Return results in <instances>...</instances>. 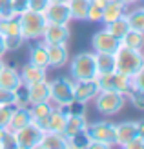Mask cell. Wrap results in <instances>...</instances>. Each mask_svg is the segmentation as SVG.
<instances>
[{"label": "cell", "instance_id": "obj_33", "mask_svg": "<svg viewBox=\"0 0 144 149\" xmlns=\"http://www.w3.org/2000/svg\"><path fill=\"white\" fill-rule=\"evenodd\" d=\"M9 147L17 149V142H15V133L6 127L0 135V149H9Z\"/></svg>", "mask_w": 144, "mask_h": 149}, {"label": "cell", "instance_id": "obj_28", "mask_svg": "<svg viewBox=\"0 0 144 149\" xmlns=\"http://www.w3.org/2000/svg\"><path fill=\"white\" fill-rule=\"evenodd\" d=\"M120 42V46H124V47H131V49H142L144 46V33L140 31H133V29H130L122 38L119 40Z\"/></svg>", "mask_w": 144, "mask_h": 149}, {"label": "cell", "instance_id": "obj_23", "mask_svg": "<svg viewBox=\"0 0 144 149\" xmlns=\"http://www.w3.org/2000/svg\"><path fill=\"white\" fill-rule=\"evenodd\" d=\"M97 77L115 71V53H95Z\"/></svg>", "mask_w": 144, "mask_h": 149}, {"label": "cell", "instance_id": "obj_35", "mask_svg": "<svg viewBox=\"0 0 144 149\" xmlns=\"http://www.w3.org/2000/svg\"><path fill=\"white\" fill-rule=\"evenodd\" d=\"M13 17H18L15 7H13V2L11 0H0V20L13 18Z\"/></svg>", "mask_w": 144, "mask_h": 149}, {"label": "cell", "instance_id": "obj_45", "mask_svg": "<svg viewBox=\"0 0 144 149\" xmlns=\"http://www.w3.org/2000/svg\"><path fill=\"white\" fill-rule=\"evenodd\" d=\"M51 2H67V0H51Z\"/></svg>", "mask_w": 144, "mask_h": 149}, {"label": "cell", "instance_id": "obj_42", "mask_svg": "<svg viewBox=\"0 0 144 149\" xmlns=\"http://www.w3.org/2000/svg\"><path fill=\"white\" fill-rule=\"evenodd\" d=\"M6 53H7V49H6V44H4V36L0 35V58H4Z\"/></svg>", "mask_w": 144, "mask_h": 149}, {"label": "cell", "instance_id": "obj_14", "mask_svg": "<svg viewBox=\"0 0 144 149\" xmlns=\"http://www.w3.org/2000/svg\"><path fill=\"white\" fill-rule=\"evenodd\" d=\"M48 49V64L53 69H60L70 62V49L67 44H46Z\"/></svg>", "mask_w": 144, "mask_h": 149}, {"label": "cell", "instance_id": "obj_34", "mask_svg": "<svg viewBox=\"0 0 144 149\" xmlns=\"http://www.w3.org/2000/svg\"><path fill=\"white\" fill-rule=\"evenodd\" d=\"M24 38L22 35H11V36H4V44H6V49L7 51H17L24 46Z\"/></svg>", "mask_w": 144, "mask_h": 149}, {"label": "cell", "instance_id": "obj_11", "mask_svg": "<svg viewBox=\"0 0 144 149\" xmlns=\"http://www.w3.org/2000/svg\"><path fill=\"white\" fill-rule=\"evenodd\" d=\"M71 38L70 24H46L42 33L44 44H67Z\"/></svg>", "mask_w": 144, "mask_h": 149}, {"label": "cell", "instance_id": "obj_39", "mask_svg": "<svg viewBox=\"0 0 144 149\" xmlns=\"http://www.w3.org/2000/svg\"><path fill=\"white\" fill-rule=\"evenodd\" d=\"M89 22H100L102 20V7H98L95 4H89V9H88V18Z\"/></svg>", "mask_w": 144, "mask_h": 149}, {"label": "cell", "instance_id": "obj_15", "mask_svg": "<svg viewBox=\"0 0 144 149\" xmlns=\"http://www.w3.org/2000/svg\"><path fill=\"white\" fill-rule=\"evenodd\" d=\"M18 73H20V78H22V84H24V86L48 80V69L40 68V65H37V64H31V62H26L20 68Z\"/></svg>", "mask_w": 144, "mask_h": 149}, {"label": "cell", "instance_id": "obj_19", "mask_svg": "<svg viewBox=\"0 0 144 149\" xmlns=\"http://www.w3.org/2000/svg\"><path fill=\"white\" fill-rule=\"evenodd\" d=\"M53 104L51 102H40V104H33L29 106V113H31V122L37 124L39 127H42L46 131V125H48V116L53 111Z\"/></svg>", "mask_w": 144, "mask_h": 149}, {"label": "cell", "instance_id": "obj_9", "mask_svg": "<svg viewBox=\"0 0 144 149\" xmlns=\"http://www.w3.org/2000/svg\"><path fill=\"white\" fill-rule=\"evenodd\" d=\"M144 135V120H124L115 124V146L124 147L131 138Z\"/></svg>", "mask_w": 144, "mask_h": 149}, {"label": "cell", "instance_id": "obj_29", "mask_svg": "<svg viewBox=\"0 0 144 149\" xmlns=\"http://www.w3.org/2000/svg\"><path fill=\"white\" fill-rule=\"evenodd\" d=\"M104 27L108 29V31L115 36V38H122V36L130 31V26H128V22H126V18L124 17H120V18H117V20H113V22H108V24H104Z\"/></svg>", "mask_w": 144, "mask_h": 149}, {"label": "cell", "instance_id": "obj_21", "mask_svg": "<svg viewBox=\"0 0 144 149\" xmlns=\"http://www.w3.org/2000/svg\"><path fill=\"white\" fill-rule=\"evenodd\" d=\"M39 147H42V149H67L66 135H62V133H53V131H44Z\"/></svg>", "mask_w": 144, "mask_h": 149}, {"label": "cell", "instance_id": "obj_4", "mask_svg": "<svg viewBox=\"0 0 144 149\" xmlns=\"http://www.w3.org/2000/svg\"><path fill=\"white\" fill-rule=\"evenodd\" d=\"M49 82V102L55 107L58 106H67L73 100V78L70 74L64 77H57Z\"/></svg>", "mask_w": 144, "mask_h": 149}, {"label": "cell", "instance_id": "obj_26", "mask_svg": "<svg viewBox=\"0 0 144 149\" xmlns=\"http://www.w3.org/2000/svg\"><path fill=\"white\" fill-rule=\"evenodd\" d=\"M88 118L86 115H70L66 120V129H64V135L70 136V135H75L79 131H86L88 127Z\"/></svg>", "mask_w": 144, "mask_h": 149}, {"label": "cell", "instance_id": "obj_24", "mask_svg": "<svg viewBox=\"0 0 144 149\" xmlns=\"http://www.w3.org/2000/svg\"><path fill=\"white\" fill-rule=\"evenodd\" d=\"M66 120L67 116L60 111L58 107H53V111L48 116V125H46V131H53V133H62L64 135V129H66Z\"/></svg>", "mask_w": 144, "mask_h": 149}, {"label": "cell", "instance_id": "obj_37", "mask_svg": "<svg viewBox=\"0 0 144 149\" xmlns=\"http://www.w3.org/2000/svg\"><path fill=\"white\" fill-rule=\"evenodd\" d=\"M49 4H51V0H27V9L37 11V13H44Z\"/></svg>", "mask_w": 144, "mask_h": 149}, {"label": "cell", "instance_id": "obj_2", "mask_svg": "<svg viewBox=\"0 0 144 149\" xmlns=\"http://www.w3.org/2000/svg\"><path fill=\"white\" fill-rule=\"evenodd\" d=\"M18 26H20V35L26 42H31L37 38H42L44 27H46V17L44 13H37L31 9H26L18 15Z\"/></svg>", "mask_w": 144, "mask_h": 149}, {"label": "cell", "instance_id": "obj_31", "mask_svg": "<svg viewBox=\"0 0 144 149\" xmlns=\"http://www.w3.org/2000/svg\"><path fill=\"white\" fill-rule=\"evenodd\" d=\"M66 142H67V147H71V149L88 147V142H89L88 131H79V133H75V135L66 136Z\"/></svg>", "mask_w": 144, "mask_h": 149}, {"label": "cell", "instance_id": "obj_16", "mask_svg": "<svg viewBox=\"0 0 144 149\" xmlns=\"http://www.w3.org/2000/svg\"><path fill=\"white\" fill-rule=\"evenodd\" d=\"M27 62L49 69V64H48V49H46V44L42 42V38L31 40V46H29V49H27Z\"/></svg>", "mask_w": 144, "mask_h": 149}, {"label": "cell", "instance_id": "obj_12", "mask_svg": "<svg viewBox=\"0 0 144 149\" xmlns=\"http://www.w3.org/2000/svg\"><path fill=\"white\" fill-rule=\"evenodd\" d=\"M100 91L97 84V78H89V80H75L73 82V100L79 102H93L97 93Z\"/></svg>", "mask_w": 144, "mask_h": 149}, {"label": "cell", "instance_id": "obj_3", "mask_svg": "<svg viewBox=\"0 0 144 149\" xmlns=\"http://www.w3.org/2000/svg\"><path fill=\"white\" fill-rule=\"evenodd\" d=\"M70 77L73 80H89L97 78V65L93 51H80L70 58Z\"/></svg>", "mask_w": 144, "mask_h": 149}, {"label": "cell", "instance_id": "obj_36", "mask_svg": "<svg viewBox=\"0 0 144 149\" xmlns=\"http://www.w3.org/2000/svg\"><path fill=\"white\" fill-rule=\"evenodd\" d=\"M0 106H9V107H15V91H11V89H4V87H0Z\"/></svg>", "mask_w": 144, "mask_h": 149}, {"label": "cell", "instance_id": "obj_32", "mask_svg": "<svg viewBox=\"0 0 144 149\" xmlns=\"http://www.w3.org/2000/svg\"><path fill=\"white\" fill-rule=\"evenodd\" d=\"M126 98H130V102L133 104V107L137 111H144V91H140V89H131Z\"/></svg>", "mask_w": 144, "mask_h": 149}, {"label": "cell", "instance_id": "obj_38", "mask_svg": "<svg viewBox=\"0 0 144 149\" xmlns=\"http://www.w3.org/2000/svg\"><path fill=\"white\" fill-rule=\"evenodd\" d=\"M13 107L9 106H0V127H7V124L11 120Z\"/></svg>", "mask_w": 144, "mask_h": 149}, {"label": "cell", "instance_id": "obj_25", "mask_svg": "<svg viewBox=\"0 0 144 149\" xmlns=\"http://www.w3.org/2000/svg\"><path fill=\"white\" fill-rule=\"evenodd\" d=\"M124 18L128 22V26H130V29L144 33V9L142 7H133V9L128 7Z\"/></svg>", "mask_w": 144, "mask_h": 149}, {"label": "cell", "instance_id": "obj_5", "mask_svg": "<svg viewBox=\"0 0 144 149\" xmlns=\"http://www.w3.org/2000/svg\"><path fill=\"white\" fill-rule=\"evenodd\" d=\"M126 96L120 93H113V91H98L97 96L93 98L95 102V109L104 116H113L122 111L126 106Z\"/></svg>", "mask_w": 144, "mask_h": 149}, {"label": "cell", "instance_id": "obj_13", "mask_svg": "<svg viewBox=\"0 0 144 149\" xmlns=\"http://www.w3.org/2000/svg\"><path fill=\"white\" fill-rule=\"evenodd\" d=\"M48 24H71V11L67 2H51L44 11Z\"/></svg>", "mask_w": 144, "mask_h": 149}, {"label": "cell", "instance_id": "obj_1", "mask_svg": "<svg viewBox=\"0 0 144 149\" xmlns=\"http://www.w3.org/2000/svg\"><path fill=\"white\" fill-rule=\"evenodd\" d=\"M144 69V55L142 49H131L119 46L115 51V71L126 74V77H133L135 73Z\"/></svg>", "mask_w": 144, "mask_h": 149}, {"label": "cell", "instance_id": "obj_20", "mask_svg": "<svg viewBox=\"0 0 144 149\" xmlns=\"http://www.w3.org/2000/svg\"><path fill=\"white\" fill-rule=\"evenodd\" d=\"M128 7L130 6H126L122 0H110V2L102 7V20L100 22L102 24H108V22H113L120 17H124Z\"/></svg>", "mask_w": 144, "mask_h": 149}, {"label": "cell", "instance_id": "obj_27", "mask_svg": "<svg viewBox=\"0 0 144 149\" xmlns=\"http://www.w3.org/2000/svg\"><path fill=\"white\" fill-rule=\"evenodd\" d=\"M89 4H91L89 0H67V6H70V11H71V18L84 22L88 18Z\"/></svg>", "mask_w": 144, "mask_h": 149}, {"label": "cell", "instance_id": "obj_41", "mask_svg": "<svg viewBox=\"0 0 144 149\" xmlns=\"http://www.w3.org/2000/svg\"><path fill=\"white\" fill-rule=\"evenodd\" d=\"M11 2H13V7L17 11V15H20L22 11L27 9V0H11Z\"/></svg>", "mask_w": 144, "mask_h": 149}, {"label": "cell", "instance_id": "obj_10", "mask_svg": "<svg viewBox=\"0 0 144 149\" xmlns=\"http://www.w3.org/2000/svg\"><path fill=\"white\" fill-rule=\"evenodd\" d=\"M120 42L119 38H115L108 29H100V31H95L91 36V49L93 53H115L119 49Z\"/></svg>", "mask_w": 144, "mask_h": 149}, {"label": "cell", "instance_id": "obj_30", "mask_svg": "<svg viewBox=\"0 0 144 149\" xmlns=\"http://www.w3.org/2000/svg\"><path fill=\"white\" fill-rule=\"evenodd\" d=\"M0 35L2 36H11V35H20V26H18V18H4L0 20Z\"/></svg>", "mask_w": 144, "mask_h": 149}, {"label": "cell", "instance_id": "obj_40", "mask_svg": "<svg viewBox=\"0 0 144 149\" xmlns=\"http://www.w3.org/2000/svg\"><path fill=\"white\" fill-rule=\"evenodd\" d=\"M142 147H144V135H137L124 146V149H142Z\"/></svg>", "mask_w": 144, "mask_h": 149}, {"label": "cell", "instance_id": "obj_7", "mask_svg": "<svg viewBox=\"0 0 144 149\" xmlns=\"http://www.w3.org/2000/svg\"><path fill=\"white\" fill-rule=\"evenodd\" d=\"M44 135V129L39 127L37 124L29 122L27 125L20 127L15 131V142H17V149H37L40 144V138Z\"/></svg>", "mask_w": 144, "mask_h": 149}, {"label": "cell", "instance_id": "obj_8", "mask_svg": "<svg viewBox=\"0 0 144 149\" xmlns=\"http://www.w3.org/2000/svg\"><path fill=\"white\" fill-rule=\"evenodd\" d=\"M88 136L93 138V140H98V142L106 144L108 147H113L115 146V124L111 120H97V122H91L88 124Z\"/></svg>", "mask_w": 144, "mask_h": 149}, {"label": "cell", "instance_id": "obj_17", "mask_svg": "<svg viewBox=\"0 0 144 149\" xmlns=\"http://www.w3.org/2000/svg\"><path fill=\"white\" fill-rule=\"evenodd\" d=\"M26 89H27L29 106L40 104V102H49V82L48 80L37 82V84H29V86H26Z\"/></svg>", "mask_w": 144, "mask_h": 149}, {"label": "cell", "instance_id": "obj_43", "mask_svg": "<svg viewBox=\"0 0 144 149\" xmlns=\"http://www.w3.org/2000/svg\"><path fill=\"white\" fill-rule=\"evenodd\" d=\"M122 2H124L126 6H135L137 2H140V0H122Z\"/></svg>", "mask_w": 144, "mask_h": 149}, {"label": "cell", "instance_id": "obj_18", "mask_svg": "<svg viewBox=\"0 0 144 149\" xmlns=\"http://www.w3.org/2000/svg\"><path fill=\"white\" fill-rule=\"evenodd\" d=\"M22 86V78H20V73L15 65H7L4 64V68L0 69V87L4 89H18Z\"/></svg>", "mask_w": 144, "mask_h": 149}, {"label": "cell", "instance_id": "obj_22", "mask_svg": "<svg viewBox=\"0 0 144 149\" xmlns=\"http://www.w3.org/2000/svg\"><path fill=\"white\" fill-rule=\"evenodd\" d=\"M31 122V113H29V107H13V115L11 120L7 124V129H11L13 133L18 131L20 127H24Z\"/></svg>", "mask_w": 144, "mask_h": 149}, {"label": "cell", "instance_id": "obj_44", "mask_svg": "<svg viewBox=\"0 0 144 149\" xmlns=\"http://www.w3.org/2000/svg\"><path fill=\"white\" fill-rule=\"evenodd\" d=\"M4 64H6V62H4V58H0V69L4 68Z\"/></svg>", "mask_w": 144, "mask_h": 149}, {"label": "cell", "instance_id": "obj_6", "mask_svg": "<svg viewBox=\"0 0 144 149\" xmlns=\"http://www.w3.org/2000/svg\"><path fill=\"white\" fill-rule=\"evenodd\" d=\"M97 84H98L100 91H113V93H120L124 96H128V93L131 91V78L122 73H119V71L98 74Z\"/></svg>", "mask_w": 144, "mask_h": 149}]
</instances>
